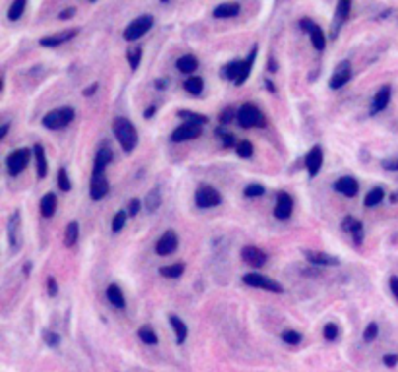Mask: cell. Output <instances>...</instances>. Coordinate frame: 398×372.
Masks as SVG:
<instances>
[{"mask_svg":"<svg viewBox=\"0 0 398 372\" xmlns=\"http://www.w3.org/2000/svg\"><path fill=\"white\" fill-rule=\"evenodd\" d=\"M113 132H115V136H117L120 147H122L126 153L134 151V147H136V143H138V134H136L134 124H132L128 118H122V116L115 118V122H113Z\"/></svg>","mask_w":398,"mask_h":372,"instance_id":"1","label":"cell"},{"mask_svg":"<svg viewBox=\"0 0 398 372\" xmlns=\"http://www.w3.org/2000/svg\"><path fill=\"white\" fill-rule=\"evenodd\" d=\"M74 120V109L72 107H62V109H55L43 116V126L49 130H58L68 126Z\"/></svg>","mask_w":398,"mask_h":372,"instance_id":"2","label":"cell"},{"mask_svg":"<svg viewBox=\"0 0 398 372\" xmlns=\"http://www.w3.org/2000/svg\"><path fill=\"white\" fill-rule=\"evenodd\" d=\"M237 122L243 128H258L264 126V115L260 113L257 105H243L237 111Z\"/></svg>","mask_w":398,"mask_h":372,"instance_id":"3","label":"cell"},{"mask_svg":"<svg viewBox=\"0 0 398 372\" xmlns=\"http://www.w3.org/2000/svg\"><path fill=\"white\" fill-rule=\"evenodd\" d=\"M152 25H154V18H152L150 14H144V16L132 20V22L126 25V29H124V39H126V41H136V39H140L142 35H146V33L152 29Z\"/></svg>","mask_w":398,"mask_h":372,"instance_id":"4","label":"cell"},{"mask_svg":"<svg viewBox=\"0 0 398 372\" xmlns=\"http://www.w3.org/2000/svg\"><path fill=\"white\" fill-rule=\"evenodd\" d=\"M194 200H196V206L198 208H216L222 204V194L210 185H200L196 188V194H194Z\"/></svg>","mask_w":398,"mask_h":372,"instance_id":"5","label":"cell"},{"mask_svg":"<svg viewBox=\"0 0 398 372\" xmlns=\"http://www.w3.org/2000/svg\"><path fill=\"white\" fill-rule=\"evenodd\" d=\"M243 283L251 285V287H257V289L270 291V293H284V287H282L278 281L266 278V276H260V274H247V276H243Z\"/></svg>","mask_w":398,"mask_h":372,"instance_id":"6","label":"cell"},{"mask_svg":"<svg viewBox=\"0 0 398 372\" xmlns=\"http://www.w3.org/2000/svg\"><path fill=\"white\" fill-rule=\"evenodd\" d=\"M29 157H31V151L25 149V147L24 149H16V151H12V153L8 155V159H6V167H8L10 175H20L25 167H27Z\"/></svg>","mask_w":398,"mask_h":372,"instance_id":"7","label":"cell"},{"mask_svg":"<svg viewBox=\"0 0 398 372\" xmlns=\"http://www.w3.org/2000/svg\"><path fill=\"white\" fill-rule=\"evenodd\" d=\"M202 134V126H198V124H181L179 128H175L173 130V134H171V141H175V143H181V141H188V140H194L198 138Z\"/></svg>","mask_w":398,"mask_h":372,"instance_id":"8","label":"cell"},{"mask_svg":"<svg viewBox=\"0 0 398 372\" xmlns=\"http://www.w3.org/2000/svg\"><path fill=\"white\" fill-rule=\"evenodd\" d=\"M291 211H293V198L287 192H280L276 198V206H274V217L285 221L291 217Z\"/></svg>","mask_w":398,"mask_h":372,"instance_id":"9","label":"cell"},{"mask_svg":"<svg viewBox=\"0 0 398 372\" xmlns=\"http://www.w3.org/2000/svg\"><path fill=\"white\" fill-rule=\"evenodd\" d=\"M109 192V183L103 173H94L92 175V185H90V198L92 200H103Z\"/></svg>","mask_w":398,"mask_h":372,"instance_id":"10","label":"cell"},{"mask_svg":"<svg viewBox=\"0 0 398 372\" xmlns=\"http://www.w3.org/2000/svg\"><path fill=\"white\" fill-rule=\"evenodd\" d=\"M241 258H243L245 264H249L253 268H262L266 264V260H268V256L264 254L258 246H243Z\"/></svg>","mask_w":398,"mask_h":372,"instance_id":"11","label":"cell"},{"mask_svg":"<svg viewBox=\"0 0 398 372\" xmlns=\"http://www.w3.org/2000/svg\"><path fill=\"white\" fill-rule=\"evenodd\" d=\"M179 246V238L173 231H165L162 234V238L156 242V252L160 256H169L171 252H175Z\"/></svg>","mask_w":398,"mask_h":372,"instance_id":"12","label":"cell"},{"mask_svg":"<svg viewBox=\"0 0 398 372\" xmlns=\"http://www.w3.org/2000/svg\"><path fill=\"white\" fill-rule=\"evenodd\" d=\"M305 167H307L309 177H317L319 175V171L323 167V149H321V145L311 147V151L305 157Z\"/></svg>","mask_w":398,"mask_h":372,"instance_id":"13","label":"cell"},{"mask_svg":"<svg viewBox=\"0 0 398 372\" xmlns=\"http://www.w3.org/2000/svg\"><path fill=\"white\" fill-rule=\"evenodd\" d=\"M303 256L309 264L313 266H338L340 260L336 256H330L327 252H317V250H303Z\"/></svg>","mask_w":398,"mask_h":372,"instance_id":"14","label":"cell"},{"mask_svg":"<svg viewBox=\"0 0 398 372\" xmlns=\"http://www.w3.org/2000/svg\"><path fill=\"white\" fill-rule=\"evenodd\" d=\"M351 78V70H350V62H344V64H340L336 72L332 74V78H330V82H328V86L332 88V90H340L342 86H346L348 82H350Z\"/></svg>","mask_w":398,"mask_h":372,"instance_id":"15","label":"cell"},{"mask_svg":"<svg viewBox=\"0 0 398 372\" xmlns=\"http://www.w3.org/2000/svg\"><path fill=\"white\" fill-rule=\"evenodd\" d=\"M78 35V29H66L62 33H55V35H47V37H41L39 43L43 46H58L66 41H70Z\"/></svg>","mask_w":398,"mask_h":372,"instance_id":"16","label":"cell"},{"mask_svg":"<svg viewBox=\"0 0 398 372\" xmlns=\"http://www.w3.org/2000/svg\"><path fill=\"white\" fill-rule=\"evenodd\" d=\"M334 190L344 194V196H348V198H353L359 192V185H357V181L353 177H342V179H338L334 183Z\"/></svg>","mask_w":398,"mask_h":372,"instance_id":"17","label":"cell"},{"mask_svg":"<svg viewBox=\"0 0 398 372\" xmlns=\"http://www.w3.org/2000/svg\"><path fill=\"white\" fill-rule=\"evenodd\" d=\"M342 229L350 232L357 244L363 242V225H361V221H357V219H353L351 215H348V217L342 221Z\"/></svg>","mask_w":398,"mask_h":372,"instance_id":"18","label":"cell"},{"mask_svg":"<svg viewBox=\"0 0 398 372\" xmlns=\"http://www.w3.org/2000/svg\"><path fill=\"white\" fill-rule=\"evenodd\" d=\"M33 155H35V165H37V175H39V179H45L49 173V165H47V155H45L43 145L35 143V145H33Z\"/></svg>","mask_w":398,"mask_h":372,"instance_id":"19","label":"cell"},{"mask_svg":"<svg viewBox=\"0 0 398 372\" xmlns=\"http://www.w3.org/2000/svg\"><path fill=\"white\" fill-rule=\"evenodd\" d=\"M389 101H391V88L385 86V88H381V90L377 92V95H375L373 105H371V113L377 115V113H381L383 109H387Z\"/></svg>","mask_w":398,"mask_h":372,"instance_id":"20","label":"cell"},{"mask_svg":"<svg viewBox=\"0 0 398 372\" xmlns=\"http://www.w3.org/2000/svg\"><path fill=\"white\" fill-rule=\"evenodd\" d=\"M241 6L237 2H226V4H220L214 8V16L216 18H235L239 14Z\"/></svg>","mask_w":398,"mask_h":372,"instance_id":"21","label":"cell"},{"mask_svg":"<svg viewBox=\"0 0 398 372\" xmlns=\"http://www.w3.org/2000/svg\"><path fill=\"white\" fill-rule=\"evenodd\" d=\"M169 322H171V327L175 329V335H177V343H185V339H187L188 335V327L187 324L179 318V316H169Z\"/></svg>","mask_w":398,"mask_h":372,"instance_id":"22","label":"cell"},{"mask_svg":"<svg viewBox=\"0 0 398 372\" xmlns=\"http://www.w3.org/2000/svg\"><path fill=\"white\" fill-rule=\"evenodd\" d=\"M107 299H109V302H111L115 308H124V306H126L124 295H122L120 287H118V285H115V283L107 287Z\"/></svg>","mask_w":398,"mask_h":372,"instance_id":"23","label":"cell"},{"mask_svg":"<svg viewBox=\"0 0 398 372\" xmlns=\"http://www.w3.org/2000/svg\"><path fill=\"white\" fill-rule=\"evenodd\" d=\"M113 159V153H111V149H107V147H101L99 151H97V155H95V163H94V173H103V169L111 163Z\"/></svg>","mask_w":398,"mask_h":372,"instance_id":"24","label":"cell"},{"mask_svg":"<svg viewBox=\"0 0 398 372\" xmlns=\"http://www.w3.org/2000/svg\"><path fill=\"white\" fill-rule=\"evenodd\" d=\"M55 211H57V196L53 192H49L41 198V215L49 219L55 215Z\"/></svg>","mask_w":398,"mask_h":372,"instance_id":"25","label":"cell"},{"mask_svg":"<svg viewBox=\"0 0 398 372\" xmlns=\"http://www.w3.org/2000/svg\"><path fill=\"white\" fill-rule=\"evenodd\" d=\"M160 274L167 279H177L185 274V264L183 262H177V264H171V266H164L160 268Z\"/></svg>","mask_w":398,"mask_h":372,"instance_id":"26","label":"cell"},{"mask_svg":"<svg viewBox=\"0 0 398 372\" xmlns=\"http://www.w3.org/2000/svg\"><path fill=\"white\" fill-rule=\"evenodd\" d=\"M198 68V60L192 56V54H185L177 60V70H181L183 74H190Z\"/></svg>","mask_w":398,"mask_h":372,"instance_id":"27","label":"cell"},{"mask_svg":"<svg viewBox=\"0 0 398 372\" xmlns=\"http://www.w3.org/2000/svg\"><path fill=\"white\" fill-rule=\"evenodd\" d=\"M255 58H257V48H253L251 56H249L247 60H243V68H241V76H239V80H237V86H243V84L247 82V78H249V74H251V70H253V64H255Z\"/></svg>","mask_w":398,"mask_h":372,"instance_id":"28","label":"cell"},{"mask_svg":"<svg viewBox=\"0 0 398 372\" xmlns=\"http://www.w3.org/2000/svg\"><path fill=\"white\" fill-rule=\"evenodd\" d=\"M78 236H80V225L76 221H70L66 225V231H64V244L66 246H74L78 242Z\"/></svg>","mask_w":398,"mask_h":372,"instance_id":"29","label":"cell"},{"mask_svg":"<svg viewBox=\"0 0 398 372\" xmlns=\"http://www.w3.org/2000/svg\"><path fill=\"white\" fill-rule=\"evenodd\" d=\"M146 209L150 211V213H154L156 209L162 206V194H160V190L158 188H154V190H150L148 192V196H146Z\"/></svg>","mask_w":398,"mask_h":372,"instance_id":"30","label":"cell"},{"mask_svg":"<svg viewBox=\"0 0 398 372\" xmlns=\"http://www.w3.org/2000/svg\"><path fill=\"white\" fill-rule=\"evenodd\" d=\"M185 90L190 95H200L202 90H204V80L200 76H190V78H187V82H185Z\"/></svg>","mask_w":398,"mask_h":372,"instance_id":"31","label":"cell"},{"mask_svg":"<svg viewBox=\"0 0 398 372\" xmlns=\"http://www.w3.org/2000/svg\"><path fill=\"white\" fill-rule=\"evenodd\" d=\"M383 200H385V190L381 186H375L373 190H369V194L365 196V206L373 208V206H379Z\"/></svg>","mask_w":398,"mask_h":372,"instance_id":"32","label":"cell"},{"mask_svg":"<svg viewBox=\"0 0 398 372\" xmlns=\"http://www.w3.org/2000/svg\"><path fill=\"white\" fill-rule=\"evenodd\" d=\"M311 41H313V46L317 48V50H323L325 45H327V37H325V31L319 27V25H315L313 29H311Z\"/></svg>","mask_w":398,"mask_h":372,"instance_id":"33","label":"cell"},{"mask_svg":"<svg viewBox=\"0 0 398 372\" xmlns=\"http://www.w3.org/2000/svg\"><path fill=\"white\" fill-rule=\"evenodd\" d=\"M241 68H243V60H233V62H229V64L224 68V76H226L227 80H233L235 84H237V80H239V76H241Z\"/></svg>","mask_w":398,"mask_h":372,"instance_id":"34","label":"cell"},{"mask_svg":"<svg viewBox=\"0 0 398 372\" xmlns=\"http://www.w3.org/2000/svg\"><path fill=\"white\" fill-rule=\"evenodd\" d=\"M24 10H25L24 0H16V2H12V4H10V10H8V20H10V22H18V20L22 18Z\"/></svg>","mask_w":398,"mask_h":372,"instance_id":"35","label":"cell"},{"mask_svg":"<svg viewBox=\"0 0 398 372\" xmlns=\"http://www.w3.org/2000/svg\"><path fill=\"white\" fill-rule=\"evenodd\" d=\"M138 337H140L144 343H148V345H156L158 343V335H156V331L150 326H142L140 329H138Z\"/></svg>","mask_w":398,"mask_h":372,"instance_id":"36","label":"cell"},{"mask_svg":"<svg viewBox=\"0 0 398 372\" xmlns=\"http://www.w3.org/2000/svg\"><path fill=\"white\" fill-rule=\"evenodd\" d=\"M177 115L181 116V118H187V122H190V124H198V126H202V124L208 122V116L196 115V113H190V111H179Z\"/></svg>","mask_w":398,"mask_h":372,"instance_id":"37","label":"cell"},{"mask_svg":"<svg viewBox=\"0 0 398 372\" xmlns=\"http://www.w3.org/2000/svg\"><path fill=\"white\" fill-rule=\"evenodd\" d=\"M282 339L287 343V345H299L301 343V333L299 331H295V329H287V331H284L282 333Z\"/></svg>","mask_w":398,"mask_h":372,"instance_id":"38","label":"cell"},{"mask_svg":"<svg viewBox=\"0 0 398 372\" xmlns=\"http://www.w3.org/2000/svg\"><path fill=\"white\" fill-rule=\"evenodd\" d=\"M350 8H351V4L348 2V0H342V2L338 4V10H336V20H338V23H344L346 20H348Z\"/></svg>","mask_w":398,"mask_h":372,"instance_id":"39","label":"cell"},{"mask_svg":"<svg viewBox=\"0 0 398 372\" xmlns=\"http://www.w3.org/2000/svg\"><path fill=\"white\" fill-rule=\"evenodd\" d=\"M237 155H239V157H243V159L251 157V155H253V143H251L249 140H243V141H239V143H237Z\"/></svg>","mask_w":398,"mask_h":372,"instance_id":"40","label":"cell"},{"mask_svg":"<svg viewBox=\"0 0 398 372\" xmlns=\"http://www.w3.org/2000/svg\"><path fill=\"white\" fill-rule=\"evenodd\" d=\"M126 217H128V213H126V211H118L117 215L113 217V223H111V231H113V232H118L120 229H124V225H126Z\"/></svg>","mask_w":398,"mask_h":372,"instance_id":"41","label":"cell"},{"mask_svg":"<svg viewBox=\"0 0 398 372\" xmlns=\"http://www.w3.org/2000/svg\"><path fill=\"white\" fill-rule=\"evenodd\" d=\"M140 60H142V48L136 46V48H132V50L128 52V62H130V70H132V72L138 68Z\"/></svg>","mask_w":398,"mask_h":372,"instance_id":"42","label":"cell"},{"mask_svg":"<svg viewBox=\"0 0 398 372\" xmlns=\"http://www.w3.org/2000/svg\"><path fill=\"white\" fill-rule=\"evenodd\" d=\"M58 188L64 190V192H68L72 188V183H70V179H68V171H66V169H60V171H58Z\"/></svg>","mask_w":398,"mask_h":372,"instance_id":"43","label":"cell"},{"mask_svg":"<svg viewBox=\"0 0 398 372\" xmlns=\"http://www.w3.org/2000/svg\"><path fill=\"white\" fill-rule=\"evenodd\" d=\"M243 194H245L247 198H258V196L264 194V186L262 185H249L245 190H243Z\"/></svg>","mask_w":398,"mask_h":372,"instance_id":"44","label":"cell"},{"mask_svg":"<svg viewBox=\"0 0 398 372\" xmlns=\"http://www.w3.org/2000/svg\"><path fill=\"white\" fill-rule=\"evenodd\" d=\"M323 335H325V339H327V341H334V339L338 337V326H336V324H327V326H325V329H323Z\"/></svg>","mask_w":398,"mask_h":372,"instance_id":"45","label":"cell"},{"mask_svg":"<svg viewBox=\"0 0 398 372\" xmlns=\"http://www.w3.org/2000/svg\"><path fill=\"white\" fill-rule=\"evenodd\" d=\"M377 333H379V326L371 322V324L365 327V331H363V339L365 341H373L375 337H377Z\"/></svg>","mask_w":398,"mask_h":372,"instance_id":"46","label":"cell"},{"mask_svg":"<svg viewBox=\"0 0 398 372\" xmlns=\"http://www.w3.org/2000/svg\"><path fill=\"white\" fill-rule=\"evenodd\" d=\"M216 136H218V138H222V141H224V145H226V147H231V145L235 143L233 134H227V132H224V130H216Z\"/></svg>","mask_w":398,"mask_h":372,"instance_id":"47","label":"cell"},{"mask_svg":"<svg viewBox=\"0 0 398 372\" xmlns=\"http://www.w3.org/2000/svg\"><path fill=\"white\" fill-rule=\"evenodd\" d=\"M43 339H45V343L51 345V347H57L58 341H60V337H58L55 331H45V333H43Z\"/></svg>","mask_w":398,"mask_h":372,"instance_id":"48","label":"cell"},{"mask_svg":"<svg viewBox=\"0 0 398 372\" xmlns=\"http://www.w3.org/2000/svg\"><path fill=\"white\" fill-rule=\"evenodd\" d=\"M138 211H140V200L134 198V200H130V204H128V215L134 217V215H138Z\"/></svg>","mask_w":398,"mask_h":372,"instance_id":"49","label":"cell"},{"mask_svg":"<svg viewBox=\"0 0 398 372\" xmlns=\"http://www.w3.org/2000/svg\"><path fill=\"white\" fill-rule=\"evenodd\" d=\"M385 171H398V157H393V159H385L381 163Z\"/></svg>","mask_w":398,"mask_h":372,"instance_id":"50","label":"cell"},{"mask_svg":"<svg viewBox=\"0 0 398 372\" xmlns=\"http://www.w3.org/2000/svg\"><path fill=\"white\" fill-rule=\"evenodd\" d=\"M383 363H385L387 367H395V365L398 363V355H395V353L385 355V357H383Z\"/></svg>","mask_w":398,"mask_h":372,"instance_id":"51","label":"cell"},{"mask_svg":"<svg viewBox=\"0 0 398 372\" xmlns=\"http://www.w3.org/2000/svg\"><path fill=\"white\" fill-rule=\"evenodd\" d=\"M389 285H391V291H393L395 299L398 301V278H397V276H393V278L389 279Z\"/></svg>","mask_w":398,"mask_h":372,"instance_id":"52","label":"cell"},{"mask_svg":"<svg viewBox=\"0 0 398 372\" xmlns=\"http://www.w3.org/2000/svg\"><path fill=\"white\" fill-rule=\"evenodd\" d=\"M47 287H49V295L55 297V295H57V281H55V278L47 279Z\"/></svg>","mask_w":398,"mask_h":372,"instance_id":"53","label":"cell"},{"mask_svg":"<svg viewBox=\"0 0 398 372\" xmlns=\"http://www.w3.org/2000/svg\"><path fill=\"white\" fill-rule=\"evenodd\" d=\"M74 14H76V10H74V8H66V10H62V12L58 14V18H60V20H70Z\"/></svg>","mask_w":398,"mask_h":372,"instance_id":"54","label":"cell"},{"mask_svg":"<svg viewBox=\"0 0 398 372\" xmlns=\"http://www.w3.org/2000/svg\"><path fill=\"white\" fill-rule=\"evenodd\" d=\"M299 25H301V27H303V29H307V31H309V33H311V29H313V27H315V23L311 22V20H307V18H305V20H301V22H299Z\"/></svg>","mask_w":398,"mask_h":372,"instance_id":"55","label":"cell"},{"mask_svg":"<svg viewBox=\"0 0 398 372\" xmlns=\"http://www.w3.org/2000/svg\"><path fill=\"white\" fill-rule=\"evenodd\" d=\"M95 90H97V84L90 86V88H86V90H84V95H86V97H90V95H94V93H95Z\"/></svg>","mask_w":398,"mask_h":372,"instance_id":"56","label":"cell"},{"mask_svg":"<svg viewBox=\"0 0 398 372\" xmlns=\"http://www.w3.org/2000/svg\"><path fill=\"white\" fill-rule=\"evenodd\" d=\"M154 113H156V107H148V111L144 113V116H146V118H152Z\"/></svg>","mask_w":398,"mask_h":372,"instance_id":"57","label":"cell"},{"mask_svg":"<svg viewBox=\"0 0 398 372\" xmlns=\"http://www.w3.org/2000/svg\"><path fill=\"white\" fill-rule=\"evenodd\" d=\"M6 132H8V124H4V126H2V132H0V140L6 136Z\"/></svg>","mask_w":398,"mask_h":372,"instance_id":"58","label":"cell"},{"mask_svg":"<svg viewBox=\"0 0 398 372\" xmlns=\"http://www.w3.org/2000/svg\"><path fill=\"white\" fill-rule=\"evenodd\" d=\"M268 68L272 70V72H276V64H274V60L270 58V64H268Z\"/></svg>","mask_w":398,"mask_h":372,"instance_id":"59","label":"cell"},{"mask_svg":"<svg viewBox=\"0 0 398 372\" xmlns=\"http://www.w3.org/2000/svg\"><path fill=\"white\" fill-rule=\"evenodd\" d=\"M165 86V82H162V80H160V82H158V84H156V88H160V90H162V88H164Z\"/></svg>","mask_w":398,"mask_h":372,"instance_id":"60","label":"cell"}]
</instances>
